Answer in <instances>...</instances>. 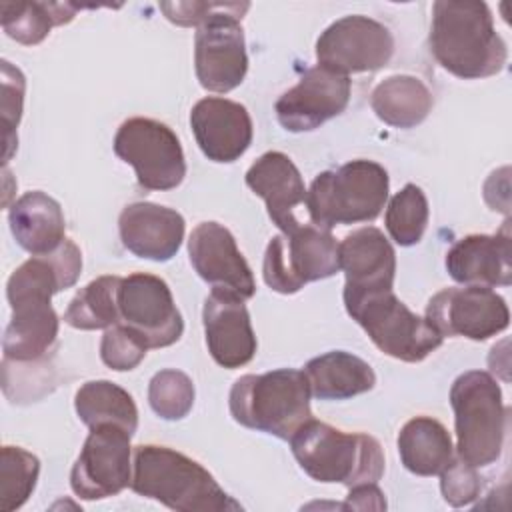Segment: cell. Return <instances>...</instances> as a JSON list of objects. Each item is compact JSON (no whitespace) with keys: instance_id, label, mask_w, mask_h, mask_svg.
<instances>
[{"instance_id":"22","label":"cell","mask_w":512,"mask_h":512,"mask_svg":"<svg viewBox=\"0 0 512 512\" xmlns=\"http://www.w3.org/2000/svg\"><path fill=\"white\" fill-rule=\"evenodd\" d=\"M340 270L346 276L344 290H392L396 276V252L382 230L364 226L338 244Z\"/></svg>"},{"instance_id":"20","label":"cell","mask_w":512,"mask_h":512,"mask_svg":"<svg viewBox=\"0 0 512 512\" xmlns=\"http://www.w3.org/2000/svg\"><path fill=\"white\" fill-rule=\"evenodd\" d=\"M510 220L496 234H470L452 244L446 252L448 274L464 286H510L512 248Z\"/></svg>"},{"instance_id":"10","label":"cell","mask_w":512,"mask_h":512,"mask_svg":"<svg viewBox=\"0 0 512 512\" xmlns=\"http://www.w3.org/2000/svg\"><path fill=\"white\" fill-rule=\"evenodd\" d=\"M248 8V2H228L224 10L198 26L194 68L204 90L224 94L242 84L248 72V56L240 20Z\"/></svg>"},{"instance_id":"13","label":"cell","mask_w":512,"mask_h":512,"mask_svg":"<svg viewBox=\"0 0 512 512\" xmlns=\"http://www.w3.org/2000/svg\"><path fill=\"white\" fill-rule=\"evenodd\" d=\"M394 54L392 32L374 18L352 14L332 22L316 40L318 66L338 74L374 72Z\"/></svg>"},{"instance_id":"31","label":"cell","mask_w":512,"mask_h":512,"mask_svg":"<svg viewBox=\"0 0 512 512\" xmlns=\"http://www.w3.org/2000/svg\"><path fill=\"white\" fill-rule=\"evenodd\" d=\"M428 200L420 186L406 184L398 190L386 208V230L400 246H414L422 240L428 224Z\"/></svg>"},{"instance_id":"3","label":"cell","mask_w":512,"mask_h":512,"mask_svg":"<svg viewBox=\"0 0 512 512\" xmlns=\"http://www.w3.org/2000/svg\"><path fill=\"white\" fill-rule=\"evenodd\" d=\"M300 468L316 482L348 488L378 482L384 474V452L376 438L364 432H342L310 418L290 438Z\"/></svg>"},{"instance_id":"8","label":"cell","mask_w":512,"mask_h":512,"mask_svg":"<svg viewBox=\"0 0 512 512\" xmlns=\"http://www.w3.org/2000/svg\"><path fill=\"white\" fill-rule=\"evenodd\" d=\"M340 270L338 242L316 224H300L274 236L264 252V282L280 294H296L308 282L324 280Z\"/></svg>"},{"instance_id":"16","label":"cell","mask_w":512,"mask_h":512,"mask_svg":"<svg viewBox=\"0 0 512 512\" xmlns=\"http://www.w3.org/2000/svg\"><path fill=\"white\" fill-rule=\"evenodd\" d=\"M188 254L196 274L212 290L248 300L256 292L252 270L236 246L232 232L218 222H200L188 238Z\"/></svg>"},{"instance_id":"14","label":"cell","mask_w":512,"mask_h":512,"mask_svg":"<svg viewBox=\"0 0 512 512\" xmlns=\"http://www.w3.org/2000/svg\"><path fill=\"white\" fill-rule=\"evenodd\" d=\"M120 324L138 332L148 348H166L180 340L184 320L168 284L146 272H134L118 286Z\"/></svg>"},{"instance_id":"5","label":"cell","mask_w":512,"mask_h":512,"mask_svg":"<svg viewBox=\"0 0 512 512\" xmlns=\"http://www.w3.org/2000/svg\"><path fill=\"white\" fill-rule=\"evenodd\" d=\"M390 190L384 166L372 160H352L336 170L320 172L306 190V208L312 224L332 230L338 224L374 220Z\"/></svg>"},{"instance_id":"23","label":"cell","mask_w":512,"mask_h":512,"mask_svg":"<svg viewBox=\"0 0 512 512\" xmlns=\"http://www.w3.org/2000/svg\"><path fill=\"white\" fill-rule=\"evenodd\" d=\"M50 300L42 296L8 300L12 316L2 338L4 360L24 364L38 362L48 354L58 336V314Z\"/></svg>"},{"instance_id":"24","label":"cell","mask_w":512,"mask_h":512,"mask_svg":"<svg viewBox=\"0 0 512 512\" xmlns=\"http://www.w3.org/2000/svg\"><path fill=\"white\" fill-rule=\"evenodd\" d=\"M8 224L18 246L32 256L50 254L66 240V220L60 204L40 190L26 192L12 202Z\"/></svg>"},{"instance_id":"9","label":"cell","mask_w":512,"mask_h":512,"mask_svg":"<svg viewBox=\"0 0 512 512\" xmlns=\"http://www.w3.org/2000/svg\"><path fill=\"white\" fill-rule=\"evenodd\" d=\"M116 156L130 164L146 190H172L186 176V160L178 136L166 124L134 116L114 136Z\"/></svg>"},{"instance_id":"17","label":"cell","mask_w":512,"mask_h":512,"mask_svg":"<svg viewBox=\"0 0 512 512\" xmlns=\"http://www.w3.org/2000/svg\"><path fill=\"white\" fill-rule=\"evenodd\" d=\"M190 126L202 154L212 162H234L252 144V118L240 102L206 96L192 106Z\"/></svg>"},{"instance_id":"7","label":"cell","mask_w":512,"mask_h":512,"mask_svg":"<svg viewBox=\"0 0 512 512\" xmlns=\"http://www.w3.org/2000/svg\"><path fill=\"white\" fill-rule=\"evenodd\" d=\"M344 306L352 320L384 354L402 362H420L430 356L442 336L412 312L394 290H344Z\"/></svg>"},{"instance_id":"18","label":"cell","mask_w":512,"mask_h":512,"mask_svg":"<svg viewBox=\"0 0 512 512\" xmlns=\"http://www.w3.org/2000/svg\"><path fill=\"white\" fill-rule=\"evenodd\" d=\"M206 346L222 368L234 370L248 364L256 354V336L242 298L212 290L202 308Z\"/></svg>"},{"instance_id":"21","label":"cell","mask_w":512,"mask_h":512,"mask_svg":"<svg viewBox=\"0 0 512 512\" xmlns=\"http://www.w3.org/2000/svg\"><path fill=\"white\" fill-rule=\"evenodd\" d=\"M248 188L266 202L270 220L288 234L300 226L294 208L306 202V186L296 164L278 150L264 152L246 172Z\"/></svg>"},{"instance_id":"34","label":"cell","mask_w":512,"mask_h":512,"mask_svg":"<svg viewBox=\"0 0 512 512\" xmlns=\"http://www.w3.org/2000/svg\"><path fill=\"white\" fill-rule=\"evenodd\" d=\"M148 344L144 338L124 324H114L108 328L100 342V358L102 362L118 372H126L136 368L146 356Z\"/></svg>"},{"instance_id":"36","label":"cell","mask_w":512,"mask_h":512,"mask_svg":"<svg viewBox=\"0 0 512 512\" xmlns=\"http://www.w3.org/2000/svg\"><path fill=\"white\" fill-rule=\"evenodd\" d=\"M440 490L450 506L462 508L472 504L480 496L482 478L478 476L474 466L466 464L460 458H452L450 464L440 472Z\"/></svg>"},{"instance_id":"35","label":"cell","mask_w":512,"mask_h":512,"mask_svg":"<svg viewBox=\"0 0 512 512\" xmlns=\"http://www.w3.org/2000/svg\"><path fill=\"white\" fill-rule=\"evenodd\" d=\"M26 80L24 74L8 60H2V124H4V166L18 146L16 126L22 118Z\"/></svg>"},{"instance_id":"4","label":"cell","mask_w":512,"mask_h":512,"mask_svg":"<svg viewBox=\"0 0 512 512\" xmlns=\"http://www.w3.org/2000/svg\"><path fill=\"white\" fill-rule=\"evenodd\" d=\"M310 386L296 368H278L264 374L240 376L228 396L232 418L258 432L290 440L312 418Z\"/></svg>"},{"instance_id":"37","label":"cell","mask_w":512,"mask_h":512,"mask_svg":"<svg viewBox=\"0 0 512 512\" xmlns=\"http://www.w3.org/2000/svg\"><path fill=\"white\" fill-rule=\"evenodd\" d=\"M228 2H160L164 16L178 26H202Z\"/></svg>"},{"instance_id":"25","label":"cell","mask_w":512,"mask_h":512,"mask_svg":"<svg viewBox=\"0 0 512 512\" xmlns=\"http://www.w3.org/2000/svg\"><path fill=\"white\" fill-rule=\"evenodd\" d=\"M310 394L318 400H346L374 388L372 366L344 350H332L306 362L304 370Z\"/></svg>"},{"instance_id":"30","label":"cell","mask_w":512,"mask_h":512,"mask_svg":"<svg viewBox=\"0 0 512 512\" xmlns=\"http://www.w3.org/2000/svg\"><path fill=\"white\" fill-rule=\"evenodd\" d=\"M120 276H100L88 282L70 300L64 322L76 330H108L120 324L118 286Z\"/></svg>"},{"instance_id":"28","label":"cell","mask_w":512,"mask_h":512,"mask_svg":"<svg viewBox=\"0 0 512 512\" xmlns=\"http://www.w3.org/2000/svg\"><path fill=\"white\" fill-rule=\"evenodd\" d=\"M78 418L88 426L116 424L134 436L138 428V408L132 396L110 380L84 382L74 396Z\"/></svg>"},{"instance_id":"32","label":"cell","mask_w":512,"mask_h":512,"mask_svg":"<svg viewBox=\"0 0 512 512\" xmlns=\"http://www.w3.org/2000/svg\"><path fill=\"white\" fill-rule=\"evenodd\" d=\"M40 474V460L20 448L4 446L0 450V510H18L34 492Z\"/></svg>"},{"instance_id":"26","label":"cell","mask_w":512,"mask_h":512,"mask_svg":"<svg viewBox=\"0 0 512 512\" xmlns=\"http://www.w3.org/2000/svg\"><path fill=\"white\" fill-rule=\"evenodd\" d=\"M398 454L404 468L416 476H436L452 460L454 446L442 422L430 416L410 418L398 432Z\"/></svg>"},{"instance_id":"38","label":"cell","mask_w":512,"mask_h":512,"mask_svg":"<svg viewBox=\"0 0 512 512\" xmlns=\"http://www.w3.org/2000/svg\"><path fill=\"white\" fill-rule=\"evenodd\" d=\"M342 508H352V510H386V498H384L382 490L376 486V482L358 484V486L350 488Z\"/></svg>"},{"instance_id":"12","label":"cell","mask_w":512,"mask_h":512,"mask_svg":"<svg viewBox=\"0 0 512 512\" xmlns=\"http://www.w3.org/2000/svg\"><path fill=\"white\" fill-rule=\"evenodd\" d=\"M426 322L444 336L488 340L510 324L506 300L486 286H450L426 304Z\"/></svg>"},{"instance_id":"15","label":"cell","mask_w":512,"mask_h":512,"mask_svg":"<svg viewBox=\"0 0 512 512\" xmlns=\"http://www.w3.org/2000/svg\"><path fill=\"white\" fill-rule=\"evenodd\" d=\"M350 90V76L314 66L276 100L274 112L288 132H310L344 112Z\"/></svg>"},{"instance_id":"27","label":"cell","mask_w":512,"mask_h":512,"mask_svg":"<svg viewBox=\"0 0 512 512\" xmlns=\"http://www.w3.org/2000/svg\"><path fill=\"white\" fill-rule=\"evenodd\" d=\"M434 98L428 86L410 74H396L382 80L370 96L376 116L394 128H414L432 110Z\"/></svg>"},{"instance_id":"1","label":"cell","mask_w":512,"mask_h":512,"mask_svg":"<svg viewBox=\"0 0 512 512\" xmlns=\"http://www.w3.org/2000/svg\"><path fill=\"white\" fill-rule=\"evenodd\" d=\"M428 44L434 60L462 80L494 76L508 58L488 4L478 0L434 2Z\"/></svg>"},{"instance_id":"2","label":"cell","mask_w":512,"mask_h":512,"mask_svg":"<svg viewBox=\"0 0 512 512\" xmlns=\"http://www.w3.org/2000/svg\"><path fill=\"white\" fill-rule=\"evenodd\" d=\"M130 488L178 512L242 510L214 476L196 460L168 446L142 444L132 454Z\"/></svg>"},{"instance_id":"11","label":"cell","mask_w":512,"mask_h":512,"mask_svg":"<svg viewBox=\"0 0 512 512\" xmlns=\"http://www.w3.org/2000/svg\"><path fill=\"white\" fill-rule=\"evenodd\" d=\"M130 438L132 436L116 424H98L90 428L70 472V486L78 498L104 500L130 486Z\"/></svg>"},{"instance_id":"33","label":"cell","mask_w":512,"mask_h":512,"mask_svg":"<svg viewBox=\"0 0 512 512\" xmlns=\"http://www.w3.org/2000/svg\"><path fill=\"white\" fill-rule=\"evenodd\" d=\"M148 402L160 418L180 420L192 410L194 384L190 376L180 370H160L148 384Z\"/></svg>"},{"instance_id":"6","label":"cell","mask_w":512,"mask_h":512,"mask_svg":"<svg viewBox=\"0 0 512 512\" xmlns=\"http://www.w3.org/2000/svg\"><path fill=\"white\" fill-rule=\"evenodd\" d=\"M458 458L474 468L494 464L504 448L508 410L492 374L468 370L450 388Z\"/></svg>"},{"instance_id":"29","label":"cell","mask_w":512,"mask_h":512,"mask_svg":"<svg viewBox=\"0 0 512 512\" xmlns=\"http://www.w3.org/2000/svg\"><path fill=\"white\" fill-rule=\"evenodd\" d=\"M80 8L68 2H4L0 4V22L6 36L34 46L50 34L52 26L68 24Z\"/></svg>"},{"instance_id":"19","label":"cell","mask_w":512,"mask_h":512,"mask_svg":"<svg viewBox=\"0 0 512 512\" xmlns=\"http://www.w3.org/2000/svg\"><path fill=\"white\" fill-rule=\"evenodd\" d=\"M186 222L180 212L154 202H132L118 218L120 240L138 258L166 262L180 250Z\"/></svg>"}]
</instances>
